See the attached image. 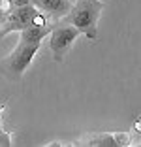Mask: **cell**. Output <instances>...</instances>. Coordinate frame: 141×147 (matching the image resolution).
<instances>
[{
  "instance_id": "5",
  "label": "cell",
  "mask_w": 141,
  "mask_h": 147,
  "mask_svg": "<svg viewBox=\"0 0 141 147\" xmlns=\"http://www.w3.org/2000/svg\"><path fill=\"white\" fill-rule=\"evenodd\" d=\"M32 4L51 19L66 17V13L72 8V0H32Z\"/></svg>"
},
{
  "instance_id": "1",
  "label": "cell",
  "mask_w": 141,
  "mask_h": 147,
  "mask_svg": "<svg viewBox=\"0 0 141 147\" xmlns=\"http://www.w3.org/2000/svg\"><path fill=\"white\" fill-rule=\"evenodd\" d=\"M102 9L103 4L100 0H73L70 11L66 13V23L75 26L79 34H85L87 38L96 40Z\"/></svg>"
},
{
  "instance_id": "3",
  "label": "cell",
  "mask_w": 141,
  "mask_h": 147,
  "mask_svg": "<svg viewBox=\"0 0 141 147\" xmlns=\"http://www.w3.org/2000/svg\"><path fill=\"white\" fill-rule=\"evenodd\" d=\"M40 15V9L34 4H25V6H17V8H9L4 15V21L0 26V38L9 32H19L25 26H28Z\"/></svg>"
},
{
  "instance_id": "6",
  "label": "cell",
  "mask_w": 141,
  "mask_h": 147,
  "mask_svg": "<svg viewBox=\"0 0 141 147\" xmlns=\"http://www.w3.org/2000/svg\"><path fill=\"white\" fill-rule=\"evenodd\" d=\"M87 145H100V147H119L117 145L115 134H100V136H92L89 140Z\"/></svg>"
},
{
  "instance_id": "2",
  "label": "cell",
  "mask_w": 141,
  "mask_h": 147,
  "mask_svg": "<svg viewBox=\"0 0 141 147\" xmlns=\"http://www.w3.org/2000/svg\"><path fill=\"white\" fill-rule=\"evenodd\" d=\"M77 36H79V30L66 21L64 23L60 21L58 25L51 26V30H49V49H51L53 59L56 62H60L64 59V55L70 51V47L73 45Z\"/></svg>"
},
{
  "instance_id": "7",
  "label": "cell",
  "mask_w": 141,
  "mask_h": 147,
  "mask_svg": "<svg viewBox=\"0 0 141 147\" xmlns=\"http://www.w3.org/2000/svg\"><path fill=\"white\" fill-rule=\"evenodd\" d=\"M11 8H17V6H25V4H32V0H8Z\"/></svg>"
},
{
  "instance_id": "4",
  "label": "cell",
  "mask_w": 141,
  "mask_h": 147,
  "mask_svg": "<svg viewBox=\"0 0 141 147\" xmlns=\"http://www.w3.org/2000/svg\"><path fill=\"white\" fill-rule=\"evenodd\" d=\"M42 42H25V40H19L17 47L13 49V53L6 59V64H8L9 72L13 76H21L26 68L30 66L32 59L36 57Z\"/></svg>"
}]
</instances>
